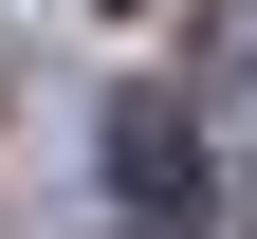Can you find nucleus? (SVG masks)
Instances as JSON below:
<instances>
[{
	"instance_id": "obj_1",
	"label": "nucleus",
	"mask_w": 257,
	"mask_h": 239,
	"mask_svg": "<svg viewBox=\"0 0 257 239\" xmlns=\"http://www.w3.org/2000/svg\"><path fill=\"white\" fill-rule=\"evenodd\" d=\"M110 184H128V221H166V239L220 221V202H202L220 166H202V129H184V92H128V111H110Z\"/></svg>"
},
{
	"instance_id": "obj_2",
	"label": "nucleus",
	"mask_w": 257,
	"mask_h": 239,
	"mask_svg": "<svg viewBox=\"0 0 257 239\" xmlns=\"http://www.w3.org/2000/svg\"><path fill=\"white\" fill-rule=\"evenodd\" d=\"M220 74H239V111H257V0H239V37H220Z\"/></svg>"
}]
</instances>
